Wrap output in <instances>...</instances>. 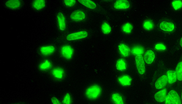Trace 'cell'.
I'll use <instances>...</instances> for the list:
<instances>
[{
	"label": "cell",
	"mask_w": 182,
	"mask_h": 104,
	"mask_svg": "<svg viewBox=\"0 0 182 104\" xmlns=\"http://www.w3.org/2000/svg\"><path fill=\"white\" fill-rule=\"evenodd\" d=\"M101 93V87L98 85H93L86 90V97L90 100H95L99 96Z\"/></svg>",
	"instance_id": "6da1fadb"
},
{
	"label": "cell",
	"mask_w": 182,
	"mask_h": 104,
	"mask_svg": "<svg viewBox=\"0 0 182 104\" xmlns=\"http://www.w3.org/2000/svg\"><path fill=\"white\" fill-rule=\"evenodd\" d=\"M88 36V32L87 31H81L75 33H72L67 36V40L69 41L78 40L83 38H85Z\"/></svg>",
	"instance_id": "7a4b0ae2"
},
{
	"label": "cell",
	"mask_w": 182,
	"mask_h": 104,
	"mask_svg": "<svg viewBox=\"0 0 182 104\" xmlns=\"http://www.w3.org/2000/svg\"><path fill=\"white\" fill-rule=\"evenodd\" d=\"M135 63L137 70L139 74L143 75L145 71V62L142 56H135Z\"/></svg>",
	"instance_id": "3957f363"
},
{
	"label": "cell",
	"mask_w": 182,
	"mask_h": 104,
	"mask_svg": "<svg viewBox=\"0 0 182 104\" xmlns=\"http://www.w3.org/2000/svg\"><path fill=\"white\" fill-rule=\"evenodd\" d=\"M61 54L65 59L69 60L72 57L74 54V49L71 46H64L61 49Z\"/></svg>",
	"instance_id": "277c9868"
},
{
	"label": "cell",
	"mask_w": 182,
	"mask_h": 104,
	"mask_svg": "<svg viewBox=\"0 0 182 104\" xmlns=\"http://www.w3.org/2000/svg\"><path fill=\"white\" fill-rule=\"evenodd\" d=\"M70 17L72 21H80L85 19L86 14L82 10H75L71 14Z\"/></svg>",
	"instance_id": "5b68a950"
},
{
	"label": "cell",
	"mask_w": 182,
	"mask_h": 104,
	"mask_svg": "<svg viewBox=\"0 0 182 104\" xmlns=\"http://www.w3.org/2000/svg\"><path fill=\"white\" fill-rule=\"evenodd\" d=\"M168 83V80L167 75H162L160 76L156 82L155 87L157 89H161L164 87L167 83Z\"/></svg>",
	"instance_id": "8992f818"
},
{
	"label": "cell",
	"mask_w": 182,
	"mask_h": 104,
	"mask_svg": "<svg viewBox=\"0 0 182 104\" xmlns=\"http://www.w3.org/2000/svg\"><path fill=\"white\" fill-rule=\"evenodd\" d=\"M129 7V2L127 0H118L114 4V8L116 10H127Z\"/></svg>",
	"instance_id": "52a82bcc"
},
{
	"label": "cell",
	"mask_w": 182,
	"mask_h": 104,
	"mask_svg": "<svg viewBox=\"0 0 182 104\" xmlns=\"http://www.w3.org/2000/svg\"><path fill=\"white\" fill-rule=\"evenodd\" d=\"M160 28L163 31L172 32L175 29V24L172 22L163 21L160 24Z\"/></svg>",
	"instance_id": "ba28073f"
},
{
	"label": "cell",
	"mask_w": 182,
	"mask_h": 104,
	"mask_svg": "<svg viewBox=\"0 0 182 104\" xmlns=\"http://www.w3.org/2000/svg\"><path fill=\"white\" fill-rule=\"evenodd\" d=\"M167 95V89H164L155 94L154 99L158 103H161L165 101Z\"/></svg>",
	"instance_id": "9c48e42d"
},
{
	"label": "cell",
	"mask_w": 182,
	"mask_h": 104,
	"mask_svg": "<svg viewBox=\"0 0 182 104\" xmlns=\"http://www.w3.org/2000/svg\"><path fill=\"white\" fill-rule=\"evenodd\" d=\"M57 18L60 30L64 31L66 28V21L64 14L62 12H59L57 15Z\"/></svg>",
	"instance_id": "30bf717a"
},
{
	"label": "cell",
	"mask_w": 182,
	"mask_h": 104,
	"mask_svg": "<svg viewBox=\"0 0 182 104\" xmlns=\"http://www.w3.org/2000/svg\"><path fill=\"white\" fill-rule=\"evenodd\" d=\"M144 61L148 64H150L154 62L155 59V54L151 50H148L145 52L144 54Z\"/></svg>",
	"instance_id": "8fae6325"
},
{
	"label": "cell",
	"mask_w": 182,
	"mask_h": 104,
	"mask_svg": "<svg viewBox=\"0 0 182 104\" xmlns=\"http://www.w3.org/2000/svg\"><path fill=\"white\" fill-rule=\"evenodd\" d=\"M5 5L10 9H18L21 5V2L19 0H10L5 2Z\"/></svg>",
	"instance_id": "7c38bea8"
},
{
	"label": "cell",
	"mask_w": 182,
	"mask_h": 104,
	"mask_svg": "<svg viewBox=\"0 0 182 104\" xmlns=\"http://www.w3.org/2000/svg\"><path fill=\"white\" fill-rule=\"evenodd\" d=\"M118 50L121 54L124 57H128L130 53V49L128 46L121 43L118 45Z\"/></svg>",
	"instance_id": "4fadbf2b"
},
{
	"label": "cell",
	"mask_w": 182,
	"mask_h": 104,
	"mask_svg": "<svg viewBox=\"0 0 182 104\" xmlns=\"http://www.w3.org/2000/svg\"><path fill=\"white\" fill-rule=\"evenodd\" d=\"M120 84L123 86H129L131 83V78L129 75H123L118 78Z\"/></svg>",
	"instance_id": "5bb4252c"
},
{
	"label": "cell",
	"mask_w": 182,
	"mask_h": 104,
	"mask_svg": "<svg viewBox=\"0 0 182 104\" xmlns=\"http://www.w3.org/2000/svg\"><path fill=\"white\" fill-rule=\"evenodd\" d=\"M40 51L44 56H48L53 53L55 51V47L51 45L48 46H43L41 48Z\"/></svg>",
	"instance_id": "9a60e30c"
},
{
	"label": "cell",
	"mask_w": 182,
	"mask_h": 104,
	"mask_svg": "<svg viewBox=\"0 0 182 104\" xmlns=\"http://www.w3.org/2000/svg\"><path fill=\"white\" fill-rule=\"evenodd\" d=\"M167 76L168 80V83L172 84L173 83H175L176 82L177 78L175 73V71L172 70H169L167 73Z\"/></svg>",
	"instance_id": "2e32d148"
},
{
	"label": "cell",
	"mask_w": 182,
	"mask_h": 104,
	"mask_svg": "<svg viewBox=\"0 0 182 104\" xmlns=\"http://www.w3.org/2000/svg\"><path fill=\"white\" fill-rule=\"evenodd\" d=\"M78 1L81 4L85 5V7L89 9L94 10L96 8V4L91 0H79Z\"/></svg>",
	"instance_id": "e0dca14e"
},
{
	"label": "cell",
	"mask_w": 182,
	"mask_h": 104,
	"mask_svg": "<svg viewBox=\"0 0 182 104\" xmlns=\"http://www.w3.org/2000/svg\"><path fill=\"white\" fill-rule=\"evenodd\" d=\"M45 4L46 2L45 0H35L32 2L33 7L38 10H41L44 8V7H45Z\"/></svg>",
	"instance_id": "ac0fdd59"
},
{
	"label": "cell",
	"mask_w": 182,
	"mask_h": 104,
	"mask_svg": "<svg viewBox=\"0 0 182 104\" xmlns=\"http://www.w3.org/2000/svg\"><path fill=\"white\" fill-rule=\"evenodd\" d=\"M116 67L118 71H123L127 69V64L124 59H120L117 61Z\"/></svg>",
	"instance_id": "d6986e66"
},
{
	"label": "cell",
	"mask_w": 182,
	"mask_h": 104,
	"mask_svg": "<svg viewBox=\"0 0 182 104\" xmlns=\"http://www.w3.org/2000/svg\"><path fill=\"white\" fill-rule=\"evenodd\" d=\"M168 95H170L172 99L173 100L175 103L176 104H182L181 98L179 95L178 93L175 90H171L169 92Z\"/></svg>",
	"instance_id": "ffe728a7"
},
{
	"label": "cell",
	"mask_w": 182,
	"mask_h": 104,
	"mask_svg": "<svg viewBox=\"0 0 182 104\" xmlns=\"http://www.w3.org/2000/svg\"><path fill=\"white\" fill-rule=\"evenodd\" d=\"M112 100L115 104H124L123 98L120 94H113L112 95Z\"/></svg>",
	"instance_id": "44dd1931"
},
{
	"label": "cell",
	"mask_w": 182,
	"mask_h": 104,
	"mask_svg": "<svg viewBox=\"0 0 182 104\" xmlns=\"http://www.w3.org/2000/svg\"><path fill=\"white\" fill-rule=\"evenodd\" d=\"M175 73L177 79L179 81H182V62H179L176 67Z\"/></svg>",
	"instance_id": "7402d4cb"
},
{
	"label": "cell",
	"mask_w": 182,
	"mask_h": 104,
	"mask_svg": "<svg viewBox=\"0 0 182 104\" xmlns=\"http://www.w3.org/2000/svg\"><path fill=\"white\" fill-rule=\"evenodd\" d=\"M52 74L55 78L57 79H61L63 77L64 72L62 69L60 68H54L53 70Z\"/></svg>",
	"instance_id": "603a6c76"
},
{
	"label": "cell",
	"mask_w": 182,
	"mask_h": 104,
	"mask_svg": "<svg viewBox=\"0 0 182 104\" xmlns=\"http://www.w3.org/2000/svg\"><path fill=\"white\" fill-rule=\"evenodd\" d=\"M144 53V49L142 46H135L132 49V53L136 56H142Z\"/></svg>",
	"instance_id": "cb8c5ba5"
},
{
	"label": "cell",
	"mask_w": 182,
	"mask_h": 104,
	"mask_svg": "<svg viewBox=\"0 0 182 104\" xmlns=\"http://www.w3.org/2000/svg\"><path fill=\"white\" fill-rule=\"evenodd\" d=\"M101 30H102V32H103L104 34L107 35V34H109L111 32L112 29H111L110 26L108 23L105 22L102 25Z\"/></svg>",
	"instance_id": "d4e9b609"
},
{
	"label": "cell",
	"mask_w": 182,
	"mask_h": 104,
	"mask_svg": "<svg viewBox=\"0 0 182 104\" xmlns=\"http://www.w3.org/2000/svg\"><path fill=\"white\" fill-rule=\"evenodd\" d=\"M133 26L130 23H127L124 24L122 27V30L127 34H130L132 30Z\"/></svg>",
	"instance_id": "484cf974"
},
{
	"label": "cell",
	"mask_w": 182,
	"mask_h": 104,
	"mask_svg": "<svg viewBox=\"0 0 182 104\" xmlns=\"http://www.w3.org/2000/svg\"><path fill=\"white\" fill-rule=\"evenodd\" d=\"M143 27L146 30L150 31L154 28V23L151 21H145L143 24Z\"/></svg>",
	"instance_id": "4316f807"
},
{
	"label": "cell",
	"mask_w": 182,
	"mask_h": 104,
	"mask_svg": "<svg viewBox=\"0 0 182 104\" xmlns=\"http://www.w3.org/2000/svg\"><path fill=\"white\" fill-rule=\"evenodd\" d=\"M172 7L175 10H180L182 7V1L181 0H177V1H173L172 2Z\"/></svg>",
	"instance_id": "83f0119b"
},
{
	"label": "cell",
	"mask_w": 182,
	"mask_h": 104,
	"mask_svg": "<svg viewBox=\"0 0 182 104\" xmlns=\"http://www.w3.org/2000/svg\"><path fill=\"white\" fill-rule=\"evenodd\" d=\"M51 62L48 60H45L44 62L40 64L39 68L41 70H46L48 69H49L51 67Z\"/></svg>",
	"instance_id": "f1b7e54d"
},
{
	"label": "cell",
	"mask_w": 182,
	"mask_h": 104,
	"mask_svg": "<svg viewBox=\"0 0 182 104\" xmlns=\"http://www.w3.org/2000/svg\"><path fill=\"white\" fill-rule=\"evenodd\" d=\"M71 97L69 93H67L65 95L63 98V104H71Z\"/></svg>",
	"instance_id": "f546056e"
},
{
	"label": "cell",
	"mask_w": 182,
	"mask_h": 104,
	"mask_svg": "<svg viewBox=\"0 0 182 104\" xmlns=\"http://www.w3.org/2000/svg\"><path fill=\"white\" fill-rule=\"evenodd\" d=\"M155 49L157 51H165L166 49V46L164 44L158 43L156 45Z\"/></svg>",
	"instance_id": "4dcf8cb0"
},
{
	"label": "cell",
	"mask_w": 182,
	"mask_h": 104,
	"mask_svg": "<svg viewBox=\"0 0 182 104\" xmlns=\"http://www.w3.org/2000/svg\"><path fill=\"white\" fill-rule=\"evenodd\" d=\"M65 5L69 7H73L76 3V1L75 0H67L64 1Z\"/></svg>",
	"instance_id": "1f68e13d"
},
{
	"label": "cell",
	"mask_w": 182,
	"mask_h": 104,
	"mask_svg": "<svg viewBox=\"0 0 182 104\" xmlns=\"http://www.w3.org/2000/svg\"><path fill=\"white\" fill-rule=\"evenodd\" d=\"M165 104H176L173 100L172 99L170 95H167L166 98L165 100Z\"/></svg>",
	"instance_id": "d6a6232c"
},
{
	"label": "cell",
	"mask_w": 182,
	"mask_h": 104,
	"mask_svg": "<svg viewBox=\"0 0 182 104\" xmlns=\"http://www.w3.org/2000/svg\"><path fill=\"white\" fill-rule=\"evenodd\" d=\"M52 103L53 104H62L59 101V100L57 99V98L53 97L52 98Z\"/></svg>",
	"instance_id": "836d02e7"
},
{
	"label": "cell",
	"mask_w": 182,
	"mask_h": 104,
	"mask_svg": "<svg viewBox=\"0 0 182 104\" xmlns=\"http://www.w3.org/2000/svg\"><path fill=\"white\" fill-rule=\"evenodd\" d=\"M180 45H181V46L182 48V37L181 40V41H180Z\"/></svg>",
	"instance_id": "e575fe53"
},
{
	"label": "cell",
	"mask_w": 182,
	"mask_h": 104,
	"mask_svg": "<svg viewBox=\"0 0 182 104\" xmlns=\"http://www.w3.org/2000/svg\"></svg>",
	"instance_id": "d590c367"
},
{
	"label": "cell",
	"mask_w": 182,
	"mask_h": 104,
	"mask_svg": "<svg viewBox=\"0 0 182 104\" xmlns=\"http://www.w3.org/2000/svg\"></svg>",
	"instance_id": "8d00e7d4"
}]
</instances>
